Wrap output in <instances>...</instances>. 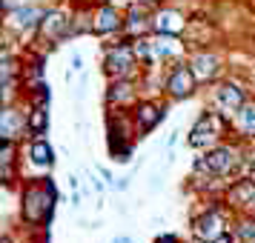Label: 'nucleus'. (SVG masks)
Wrapping results in <instances>:
<instances>
[{
    "label": "nucleus",
    "instance_id": "obj_2",
    "mask_svg": "<svg viewBox=\"0 0 255 243\" xmlns=\"http://www.w3.org/2000/svg\"><path fill=\"white\" fill-rule=\"evenodd\" d=\"M161 117H163V112H158L155 106H140L138 109V120H140V126L143 129H152Z\"/></svg>",
    "mask_w": 255,
    "mask_h": 243
},
{
    "label": "nucleus",
    "instance_id": "obj_7",
    "mask_svg": "<svg viewBox=\"0 0 255 243\" xmlns=\"http://www.w3.org/2000/svg\"><path fill=\"white\" fill-rule=\"evenodd\" d=\"M3 243H9V241H3Z\"/></svg>",
    "mask_w": 255,
    "mask_h": 243
},
{
    "label": "nucleus",
    "instance_id": "obj_6",
    "mask_svg": "<svg viewBox=\"0 0 255 243\" xmlns=\"http://www.w3.org/2000/svg\"><path fill=\"white\" fill-rule=\"evenodd\" d=\"M158 243H178L175 238H163V241H158Z\"/></svg>",
    "mask_w": 255,
    "mask_h": 243
},
{
    "label": "nucleus",
    "instance_id": "obj_3",
    "mask_svg": "<svg viewBox=\"0 0 255 243\" xmlns=\"http://www.w3.org/2000/svg\"><path fill=\"white\" fill-rule=\"evenodd\" d=\"M32 161L40 163V166H52V149H49V143L37 140L35 146H32Z\"/></svg>",
    "mask_w": 255,
    "mask_h": 243
},
{
    "label": "nucleus",
    "instance_id": "obj_4",
    "mask_svg": "<svg viewBox=\"0 0 255 243\" xmlns=\"http://www.w3.org/2000/svg\"><path fill=\"white\" fill-rule=\"evenodd\" d=\"M230 163H232V155H230V152H215V155L207 161V166L212 169V172H224Z\"/></svg>",
    "mask_w": 255,
    "mask_h": 243
},
{
    "label": "nucleus",
    "instance_id": "obj_1",
    "mask_svg": "<svg viewBox=\"0 0 255 243\" xmlns=\"http://www.w3.org/2000/svg\"><path fill=\"white\" fill-rule=\"evenodd\" d=\"M169 89H172V94H189V89H192V75L186 69H178L172 75V81H169Z\"/></svg>",
    "mask_w": 255,
    "mask_h": 243
},
{
    "label": "nucleus",
    "instance_id": "obj_5",
    "mask_svg": "<svg viewBox=\"0 0 255 243\" xmlns=\"http://www.w3.org/2000/svg\"><path fill=\"white\" fill-rule=\"evenodd\" d=\"M29 126H32V132H43V126H46V112H43V109H35Z\"/></svg>",
    "mask_w": 255,
    "mask_h": 243
}]
</instances>
